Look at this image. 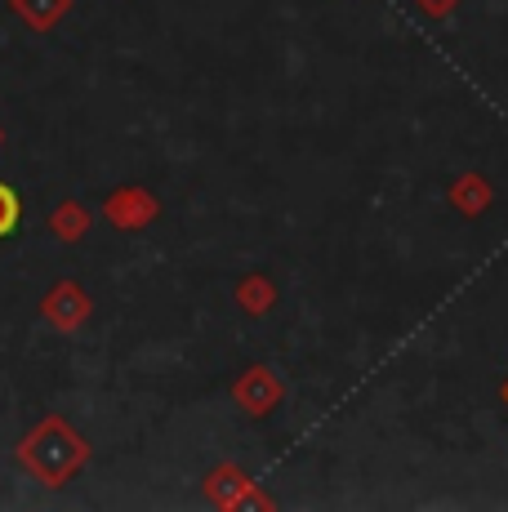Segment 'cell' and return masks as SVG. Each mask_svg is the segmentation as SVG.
Returning <instances> with one entry per match:
<instances>
[{
  "mask_svg": "<svg viewBox=\"0 0 508 512\" xmlns=\"http://www.w3.org/2000/svg\"><path fill=\"white\" fill-rule=\"evenodd\" d=\"M14 223H18V196L9 192L5 183H0V236L14 228Z\"/></svg>",
  "mask_w": 508,
  "mask_h": 512,
  "instance_id": "obj_1",
  "label": "cell"
}]
</instances>
